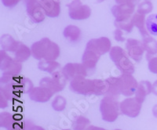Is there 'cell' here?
<instances>
[{"instance_id":"6da1fadb","label":"cell","mask_w":157,"mask_h":130,"mask_svg":"<svg viewBox=\"0 0 157 130\" xmlns=\"http://www.w3.org/2000/svg\"><path fill=\"white\" fill-rule=\"evenodd\" d=\"M71 91L76 94L83 96H103L107 95L109 83L102 79H87L85 77H79L70 82Z\"/></svg>"},{"instance_id":"7a4b0ae2","label":"cell","mask_w":157,"mask_h":130,"mask_svg":"<svg viewBox=\"0 0 157 130\" xmlns=\"http://www.w3.org/2000/svg\"><path fill=\"white\" fill-rule=\"evenodd\" d=\"M31 50L32 57L38 61H56L61 54L58 45L48 38H43L33 43Z\"/></svg>"},{"instance_id":"3957f363","label":"cell","mask_w":157,"mask_h":130,"mask_svg":"<svg viewBox=\"0 0 157 130\" xmlns=\"http://www.w3.org/2000/svg\"><path fill=\"white\" fill-rule=\"evenodd\" d=\"M100 112L102 119L107 122H113L116 121L120 115V103L115 96L105 95L101 100Z\"/></svg>"},{"instance_id":"277c9868","label":"cell","mask_w":157,"mask_h":130,"mask_svg":"<svg viewBox=\"0 0 157 130\" xmlns=\"http://www.w3.org/2000/svg\"><path fill=\"white\" fill-rule=\"evenodd\" d=\"M109 57L112 60L116 68L120 70L123 74L134 73L135 68L134 64L129 59L128 54L120 46H113L109 51Z\"/></svg>"},{"instance_id":"5b68a950","label":"cell","mask_w":157,"mask_h":130,"mask_svg":"<svg viewBox=\"0 0 157 130\" xmlns=\"http://www.w3.org/2000/svg\"><path fill=\"white\" fill-rule=\"evenodd\" d=\"M66 81L62 71H54L51 74V77L43 78L39 82V86L47 88L54 93H57L64 89Z\"/></svg>"},{"instance_id":"8992f818","label":"cell","mask_w":157,"mask_h":130,"mask_svg":"<svg viewBox=\"0 0 157 130\" xmlns=\"http://www.w3.org/2000/svg\"><path fill=\"white\" fill-rule=\"evenodd\" d=\"M21 62L17 61L16 59H13L10 57L6 51L2 50L0 51V68L2 71V74L7 75H20L22 71Z\"/></svg>"},{"instance_id":"52a82bcc","label":"cell","mask_w":157,"mask_h":130,"mask_svg":"<svg viewBox=\"0 0 157 130\" xmlns=\"http://www.w3.org/2000/svg\"><path fill=\"white\" fill-rule=\"evenodd\" d=\"M68 14L71 19L75 20H86L90 17L91 9L82 3L81 0H73L68 5Z\"/></svg>"},{"instance_id":"ba28073f","label":"cell","mask_w":157,"mask_h":130,"mask_svg":"<svg viewBox=\"0 0 157 130\" xmlns=\"http://www.w3.org/2000/svg\"><path fill=\"white\" fill-rule=\"evenodd\" d=\"M118 79L121 95L129 97L135 94L138 82L132 75L122 74L120 77H118Z\"/></svg>"},{"instance_id":"9c48e42d","label":"cell","mask_w":157,"mask_h":130,"mask_svg":"<svg viewBox=\"0 0 157 130\" xmlns=\"http://www.w3.org/2000/svg\"><path fill=\"white\" fill-rule=\"evenodd\" d=\"M142 103L135 97H128L120 103V112L129 118H137L141 110Z\"/></svg>"},{"instance_id":"30bf717a","label":"cell","mask_w":157,"mask_h":130,"mask_svg":"<svg viewBox=\"0 0 157 130\" xmlns=\"http://www.w3.org/2000/svg\"><path fill=\"white\" fill-rule=\"evenodd\" d=\"M62 73L67 81H70L79 78L88 76L89 72L82 64L78 63H68L62 68Z\"/></svg>"},{"instance_id":"8fae6325","label":"cell","mask_w":157,"mask_h":130,"mask_svg":"<svg viewBox=\"0 0 157 130\" xmlns=\"http://www.w3.org/2000/svg\"><path fill=\"white\" fill-rule=\"evenodd\" d=\"M86 49L92 50L98 55L102 56L110 51L112 49V43L107 37L92 39L86 43Z\"/></svg>"},{"instance_id":"7c38bea8","label":"cell","mask_w":157,"mask_h":130,"mask_svg":"<svg viewBox=\"0 0 157 130\" xmlns=\"http://www.w3.org/2000/svg\"><path fill=\"white\" fill-rule=\"evenodd\" d=\"M126 50L127 54L136 62H140L145 52L142 42L134 39H127L126 43Z\"/></svg>"},{"instance_id":"4fadbf2b","label":"cell","mask_w":157,"mask_h":130,"mask_svg":"<svg viewBox=\"0 0 157 130\" xmlns=\"http://www.w3.org/2000/svg\"><path fill=\"white\" fill-rule=\"evenodd\" d=\"M0 126L7 130H25L26 122L20 124L12 114L2 112L0 114Z\"/></svg>"},{"instance_id":"5bb4252c","label":"cell","mask_w":157,"mask_h":130,"mask_svg":"<svg viewBox=\"0 0 157 130\" xmlns=\"http://www.w3.org/2000/svg\"><path fill=\"white\" fill-rule=\"evenodd\" d=\"M135 10V6L130 4H117L114 6L111 11L113 16L116 18V20H127L132 17Z\"/></svg>"},{"instance_id":"9a60e30c","label":"cell","mask_w":157,"mask_h":130,"mask_svg":"<svg viewBox=\"0 0 157 130\" xmlns=\"http://www.w3.org/2000/svg\"><path fill=\"white\" fill-rule=\"evenodd\" d=\"M54 94V93L50 89L39 86L33 88L29 93V96L32 101L37 103H46L52 98Z\"/></svg>"},{"instance_id":"2e32d148","label":"cell","mask_w":157,"mask_h":130,"mask_svg":"<svg viewBox=\"0 0 157 130\" xmlns=\"http://www.w3.org/2000/svg\"><path fill=\"white\" fill-rule=\"evenodd\" d=\"M45 13L49 17H57L61 13L60 0H39Z\"/></svg>"},{"instance_id":"e0dca14e","label":"cell","mask_w":157,"mask_h":130,"mask_svg":"<svg viewBox=\"0 0 157 130\" xmlns=\"http://www.w3.org/2000/svg\"><path fill=\"white\" fill-rule=\"evenodd\" d=\"M26 7H27L28 14L35 23H40L44 20L47 15L39 2V0L38 2L26 5Z\"/></svg>"},{"instance_id":"ac0fdd59","label":"cell","mask_w":157,"mask_h":130,"mask_svg":"<svg viewBox=\"0 0 157 130\" xmlns=\"http://www.w3.org/2000/svg\"><path fill=\"white\" fill-rule=\"evenodd\" d=\"M101 56L90 50L85 49L82 58V64H83L89 73L94 71Z\"/></svg>"},{"instance_id":"d6986e66","label":"cell","mask_w":157,"mask_h":130,"mask_svg":"<svg viewBox=\"0 0 157 130\" xmlns=\"http://www.w3.org/2000/svg\"><path fill=\"white\" fill-rule=\"evenodd\" d=\"M152 93V85L148 81H141L135 92V98L143 103L148 95Z\"/></svg>"},{"instance_id":"ffe728a7","label":"cell","mask_w":157,"mask_h":130,"mask_svg":"<svg viewBox=\"0 0 157 130\" xmlns=\"http://www.w3.org/2000/svg\"><path fill=\"white\" fill-rule=\"evenodd\" d=\"M132 22L134 26H135L140 34L143 38L147 37L148 35V32L146 28V20H145V15L140 14L138 13H135L132 16Z\"/></svg>"},{"instance_id":"44dd1931","label":"cell","mask_w":157,"mask_h":130,"mask_svg":"<svg viewBox=\"0 0 157 130\" xmlns=\"http://www.w3.org/2000/svg\"><path fill=\"white\" fill-rule=\"evenodd\" d=\"M142 43L145 51L147 53L146 59L148 61L150 58H152V56L157 54V41L151 36H147L143 38Z\"/></svg>"},{"instance_id":"7402d4cb","label":"cell","mask_w":157,"mask_h":130,"mask_svg":"<svg viewBox=\"0 0 157 130\" xmlns=\"http://www.w3.org/2000/svg\"><path fill=\"white\" fill-rule=\"evenodd\" d=\"M64 38L70 43H75L79 41L81 38V30L75 25H68L64 29Z\"/></svg>"},{"instance_id":"603a6c76","label":"cell","mask_w":157,"mask_h":130,"mask_svg":"<svg viewBox=\"0 0 157 130\" xmlns=\"http://www.w3.org/2000/svg\"><path fill=\"white\" fill-rule=\"evenodd\" d=\"M13 54H14V59L19 62L23 63L29 59V57L32 55V50L25 44L19 43L17 48L16 49Z\"/></svg>"},{"instance_id":"cb8c5ba5","label":"cell","mask_w":157,"mask_h":130,"mask_svg":"<svg viewBox=\"0 0 157 130\" xmlns=\"http://www.w3.org/2000/svg\"><path fill=\"white\" fill-rule=\"evenodd\" d=\"M0 43H1L2 50L6 52H12V53H14L19 45V42L16 41L10 35L8 34L3 35L1 37Z\"/></svg>"},{"instance_id":"d4e9b609","label":"cell","mask_w":157,"mask_h":130,"mask_svg":"<svg viewBox=\"0 0 157 130\" xmlns=\"http://www.w3.org/2000/svg\"><path fill=\"white\" fill-rule=\"evenodd\" d=\"M60 67V64L56 61H40L38 64V68L40 71L50 74L54 73Z\"/></svg>"},{"instance_id":"484cf974","label":"cell","mask_w":157,"mask_h":130,"mask_svg":"<svg viewBox=\"0 0 157 130\" xmlns=\"http://www.w3.org/2000/svg\"><path fill=\"white\" fill-rule=\"evenodd\" d=\"M109 83V91H108V96H112L117 97L118 96L121 95L119 86V79L118 77H109L106 79Z\"/></svg>"},{"instance_id":"4316f807","label":"cell","mask_w":157,"mask_h":130,"mask_svg":"<svg viewBox=\"0 0 157 130\" xmlns=\"http://www.w3.org/2000/svg\"><path fill=\"white\" fill-rule=\"evenodd\" d=\"M90 125V121L84 116H78L72 122L73 130H86Z\"/></svg>"},{"instance_id":"83f0119b","label":"cell","mask_w":157,"mask_h":130,"mask_svg":"<svg viewBox=\"0 0 157 130\" xmlns=\"http://www.w3.org/2000/svg\"><path fill=\"white\" fill-rule=\"evenodd\" d=\"M146 28L150 35L157 36V13L148 17L146 19Z\"/></svg>"},{"instance_id":"f1b7e54d","label":"cell","mask_w":157,"mask_h":130,"mask_svg":"<svg viewBox=\"0 0 157 130\" xmlns=\"http://www.w3.org/2000/svg\"><path fill=\"white\" fill-rule=\"evenodd\" d=\"M18 87L21 93H29L30 91L34 88V86L30 79L21 76L18 82Z\"/></svg>"},{"instance_id":"f546056e","label":"cell","mask_w":157,"mask_h":130,"mask_svg":"<svg viewBox=\"0 0 157 130\" xmlns=\"http://www.w3.org/2000/svg\"><path fill=\"white\" fill-rule=\"evenodd\" d=\"M114 24L116 28L121 29L122 31H125L127 33H130L134 28V24L132 22V17L127 20H115Z\"/></svg>"},{"instance_id":"4dcf8cb0","label":"cell","mask_w":157,"mask_h":130,"mask_svg":"<svg viewBox=\"0 0 157 130\" xmlns=\"http://www.w3.org/2000/svg\"><path fill=\"white\" fill-rule=\"evenodd\" d=\"M67 104L66 99L62 96H57L52 102V107L56 111H62L65 109Z\"/></svg>"},{"instance_id":"1f68e13d","label":"cell","mask_w":157,"mask_h":130,"mask_svg":"<svg viewBox=\"0 0 157 130\" xmlns=\"http://www.w3.org/2000/svg\"><path fill=\"white\" fill-rule=\"evenodd\" d=\"M152 9H153V5H152V2L150 1L144 0L137 5V13H138L140 14L146 15L152 12Z\"/></svg>"},{"instance_id":"d6a6232c","label":"cell","mask_w":157,"mask_h":130,"mask_svg":"<svg viewBox=\"0 0 157 130\" xmlns=\"http://www.w3.org/2000/svg\"><path fill=\"white\" fill-rule=\"evenodd\" d=\"M148 70H149L152 73L156 74L157 75V57H152L148 60Z\"/></svg>"},{"instance_id":"836d02e7","label":"cell","mask_w":157,"mask_h":130,"mask_svg":"<svg viewBox=\"0 0 157 130\" xmlns=\"http://www.w3.org/2000/svg\"><path fill=\"white\" fill-rule=\"evenodd\" d=\"M114 38L115 39L117 42H120V43H123V42L125 41V38L123 36V32L121 29L116 28L114 32Z\"/></svg>"},{"instance_id":"e575fe53","label":"cell","mask_w":157,"mask_h":130,"mask_svg":"<svg viewBox=\"0 0 157 130\" xmlns=\"http://www.w3.org/2000/svg\"><path fill=\"white\" fill-rule=\"evenodd\" d=\"M21 0H2V3L6 7H14Z\"/></svg>"},{"instance_id":"d590c367","label":"cell","mask_w":157,"mask_h":130,"mask_svg":"<svg viewBox=\"0 0 157 130\" xmlns=\"http://www.w3.org/2000/svg\"><path fill=\"white\" fill-rule=\"evenodd\" d=\"M117 4H130V5H133L135 6L141 0H115Z\"/></svg>"},{"instance_id":"8d00e7d4","label":"cell","mask_w":157,"mask_h":130,"mask_svg":"<svg viewBox=\"0 0 157 130\" xmlns=\"http://www.w3.org/2000/svg\"><path fill=\"white\" fill-rule=\"evenodd\" d=\"M25 130H45V129L41 126L33 125L32 123H31V125H30L29 122V125H28V123L26 122V128H25Z\"/></svg>"},{"instance_id":"74e56055","label":"cell","mask_w":157,"mask_h":130,"mask_svg":"<svg viewBox=\"0 0 157 130\" xmlns=\"http://www.w3.org/2000/svg\"><path fill=\"white\" fill-rule=\"evenodd\" d=\"M86 130H107L104 128H101V127L95 126V125H90Z\"/></svg>"},{"instance_id":"f35d334b","label":"cell","mask_w":157,"mask_h":130,"mask_svg":"<svg viewBox=\"0 0 157 130\" xmlns=\"http://www.w3.org/2000/svg\"><path fill=\"white\" fill-rule=\"evenodd\" d=\"M152 93L157 96V81L152 84Z\"/></svg>"},{"instance_id":"ab89813d","label":"cell","mask_w":157,"mask_h":130,"mask_svg":"<svg viewBox=\"0 0 157 130\" xmlns=\"http://www.w3.org/2000/svg\"><path fill=\"white\" fill-rule=\"evenodd\" d=\"M152 114H153L154 117L157 118V104L154 106L153 108H152Z\"/></svg>"},{"instance_id":"60d3db41","label":"cell","mask_w":157,"mask_h":130,"mask_svg":"<svg viewBox=\"0 0 157 130\" xmlns=\"http://www.w3.org/2000/svg\"><path fill=\"white\" fill-rule=\"evenodd\" d=\"M38 1H39V0H25V4H26V5H29V4H31V3H33V2H38Z\"/></svg>"},{"instance_id":"b9f144b4","label":"cell","mask_w":157,"mask_h":130,"mask_svg":"<svg viewBox=\"0 0 157 130\" xmlns=\"http://www.w3.org/2000/svg\"><path fill=\"white\" fill-rule=\"evenodd\" d=\"M61 130H71V129H61Z\"/></svg>"},{"instance_id":"7bdbcfd3","label":"cell","mask_w":157,"mask_h":130,"mask_svg":"<svg viewBox=\"0 0 157 130\" xmlns=\"http://www.w3.org/2000/svg\"><path fill=\"white\" fill-rule=\"evenodd\" d=\"M114 130H121V129H114Z\"/></svg>"},{"instance_id":"ee69618b","label":"cell","mask_w":157,"mask_h":130,"mask_svg":"<svg viewBox=\"0 0 157 130\" xmlns=\"http://www.w3.org/2000/svg\"><path fill=\"white\" fill-rule=\"evenodd\" d=\"M147 1H150V0H147Z\"/></svg>"}]
</instances>
